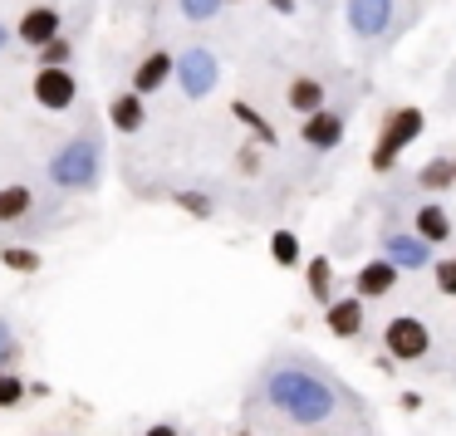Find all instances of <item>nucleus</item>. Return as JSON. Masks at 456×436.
<instances>
[{
  "mask_svg": "<svg viewBox=\"0 0 456 436\" xmlns=\"http://www.w3.org/2000/svg\"><path fill=\"white\" fill-rule=\"evenodd\" d=\"M265 397L299 426H314V422H324V416L334 412L329 383H319L314 373H299V367H275L270 383H265Z\"/></svg>",
  "mask_w": 456,
  "mask_h": 436,
  "instance_id": "f257e3e1",
  "label": "nucleus"
},
{
  "mask_svg": "<svg viewBox=\"0 0 456 436\" xmlns=\"http://www.w3.org/2000/svg\"><path fill=\"white\" fill-rule=\"evenodd\" d=\"M427 118L422 109H393L383 118V128H378V142H373V172H393V162L403 157V148H412L417 138H422Z\"/></svg>",
  "mask_w": 456,
  "mask_h": 436,
  "instance_id": "f03ea898",
  "label": "nucleus"
},
{
  "mask_svg": "<svg viewBox=\"0 0 456 436\" xmlns=\"http://www.w3.org/2000/svg\"><path fill=\"white\" fill-rule=\"evenodd\" d=\"M99 167H103L99 142H94V138H74L69 148L50 162V182H54V187L79 191V187H94V182H99Z\"/></svg>",
  "mask_w": 456,
  "mask_h": 436,
  "instance_id": "7ed1b4c3",
  "label": "nucleus"
},
{
  "mask_svg": "<svg viewBox=\"0 0 456 436\" xmlns=\"http://www.w3.org/2000/svg\"><path fill=\"white\" fill-rule=\"evenodd\" d=\"M30 93L45 113H69L74 99H79V79L69 74V64H35Z\"/></svg>",
  "mask_w": 456,
  "mask_h": 436,
  "instance_id": "20e7f679",
  "label": "nucleus"
},
{
  "mask_svg": "<svg viewBox=\"0 0 456 436\" xmlns=\"http://www.w3.org/2000/svg\"><path fill=\"white\" fill-rule=\"evenodd\" d=\"M383 348L393 363H417V358L432 353V334H427V324L417 314H397L383 328Z\"/></svg>",
  "mask_w": 456,
  "mask_h": 436,
  "instance_id": "39448f33",
  "label": "nucleus"
},
{
  "mask_svg": "<svg viewBox=\"0 0 456 436\" xmlns=\"http://www.w3.org/2000/svg\"><path fill=\"white\" fill-rule=\"evenodd\" d=\"M172 79L182 84L187 99H207V93L216 89V79H221V64H216V54H211V50H187L177 60V74H172Z\"/></svg>",
  "mask_w": 456,
  "mask_h": 436,
  "instance_id": "423d86ee",
  "label": "nucleus"
},
{
  "mask_svg": "<svg viewBox=\"0 0 456 436\" xmlns=\"http://www.w3.org/2000/svg\"><path fill=\"white\" fill-rule=\"evenodd\" d=\"M64 30V15H60V5H30V11L15 20V40L20 44H30V50H40L45 40H54V35Z\"/></svg>",
  "mask_w": 456,
  "mask_h": 436,
  "instance_id": "0eeeda50",
  "label": "nucleus"
},
{
  "mask_svg": "<svg viewBox=\"0 0 456 436\" xmlns=\"http://www.w3.org/2000/svg\"><path fill=\"white\" fill-rule=\"evenodd\" d=\"M299 138H305V148L329 152V148L344 142V118H338L334 109H319V113H309V118L299 123Z\"/></svg>",
  "mask_w": 456,
  "mask_h": 436,
  "instance_id": "6e6552de",
  "label": "nucleus"
},
{
  "mask_svg": "<svg viewBox=\"0 0 456 436\" xmlns=\"http://www.w3.org/2000/svg\"><path fill=\"white\" fill-rule=\"evenodd\" d=\"M172 74H177V54H167V50L142 54V64L133 69V93H142V99H148V93H158Z\"/></svg>",
  "mask_w": 456,
  "mask_h": 436,
  "instance_id": "1a4fd4ad",
  "label": "nucleus"
},
{
  "mask_svg": "<svg viewBox=\"0 0 456 436\" xmlns=\"http://www.w3.org/2000/svg\"><path fill=\"white\" fill-rule=\"evenodd\" d=\"M393 285H397V265L387 255L358 265V275H354V295L358 299H383V295H393Z\"/></svg>",
  "mask_w": 456,
  "mask_h": 436,
  "instance_id": "9d476101",
  "label": "nucleus"
},
{
  "mask_svg": "<svg viewBox=\"0 0 456 436\" xmlns=\"http://www.w3.org/2000/svg\"><path fill=\"white\" fill-rule=\"evenodd\" d=\"M324 324L334 338H358L363 334V299H329L324 304Z\"/></svg>",
  "mask_w": 456,
  "mask_h": 436,
  "instance_id": "9b49d317",
  "label": "nucleus"
},
{
  "mask_svg": "<svg viewBox=\"0 0 456 436\" xmlns=\"http://www.w3.org/2000/svg\"><path fill=\"white\" fill-rule=\"evenodd\" d=\"M393 20V0H348V25L358 35H383Z\"/></svg>",
  "mask_w": 456,
  "mask_h": 436,
  "instance_id": "f8f14e48",
  "label": "nucleus"
},
{
  "mask_svg": "<svg viewBox=\"0 0 456 436\" xmlns=\"http://www.w3.org/2000/svg\"><path fill=\"white\" fill-rule=\"evenodd\" d=\"M387 260L397 270H432V246L422 236H387Z\"/></svg>",
  "mask_w": 456,
  "mask_h": 436,
  "instance_id": "ddd939ff",
  "label": "nucleus"
},
{
  "mask_svg": "<svg viewBox=\"0 0 456 436\" xmlns=\"http://www.w3.org/2000/svg\"><path fill=\"white\" fill-rule=\"evenodd\" d=\"M109 123L118 133H142V123H148V109H142V93H118V99L109 103Z\"/></svg>",
  "mask_w": 456,
  "mask_h": 436,
  "instance_id": "4468645a",
  "label": "nucleus"
},
{
  "mask_svg": "<svg viewBox=\"0 0 456 436\" xmlns=\"http://www.w3.org/2000/svg\"><path fill=\"white\" fill-rule=\"evenodd\" d=\"M285 103L299 113V118H309V113H319V109H324V84H319V79H309V74H299V79H289Z\"/></svg>",
  "mask_w": 456,
  "mask_h": 436,
  "instance_id": "2eb2a0df",
  "label": "nucleus"
},
{
  "mask_svg": "<svg viewBox=\"0 0 456 436\" xmlns=\"http://www.w3.org/2000/svg\"><path fill=\"white\" fill-rule=\"evenodd\" d=\"M417 236L427 240V246H442V240H452V216H446L436 201H427V206H417Z\"/></svg>",
  "mask_w": 456,
  "mask_h": 436,
  "instance_id": "dca6fc26",
  "label": "nucleus"
},
{
  "mask_svg": "<svg viewBox=\"0 0 456 436\" xmlns=\"http://www.w3.org/2000/svg\"><path fill=\"white\" fill-rule=\"evenodd\" d=\"M305 285H309V295H314L319 304H329V299H334V265H329L324 255H314L305 265Z\"/></svg>",
  "mask_w": 456,
  "mask_h": 436,
  "instance_id": "f3484780",
  "label": "nucleus"
},
{
  "mask_svg": "<svg viewBox=\"0 0 456 436\" xmlns=\"http://www.w3.org/2000/svg\"><path fill=\"white\" fill-rule=\"evenodd\" d=\"M30 206H35L30 187H0V226H11V221L30 216Z\"/></svg>",
  "mask_w": 456,
  "mask_h": 436,
  "instance_id": "a211bd4d",
  "label": "nucleus"
},
{
  "mask_svg": "<svg viewBox=\"0 0 456 436\" xmlns=\"http://www.w3.org/2000/svg\"><path fill=\"white\" fill-rule=\"evenodd\" d=\"M417 187L427 191H452L456 187V172H452V157H432L422 172H417Z\"/></svg>",
  "mask_w": 456,
  "mask_h": 436,
  "instance_id": "6ab92c4d",
  "label": "nucleus"
},
{
  "mask_svg": "<svg viewBox=\"0 0 456 436\" xmlns=\"http://www.w3.org/2000/svg\"><path fill=\"white\" fill-rule=\"evenodd\" d=\"M231 113H236V123H246V128L256 133V142H260V148H275V142H280V138H275V128H270V123L260 118V113L250 109L246 99H236V103H231Z\"/></svg>",
  "mask_w": 456,
  "mask_h": 436,
  "instance_id": "aec40b11",
  "label": "nucleus"
},
{
  "mask_svg": "<svg viewBox=\"0 0 456 436\" xmlns=\"http://www.w3.org/2000/svg\"><path fill=\"white\" fill-rule=\"evenodd\" d=\"M270 260H275L280 270H295L299 265V236H295V230H275V236H270Z\"/></svg>",
  "mask_w": 456,
  "mask_h": 436,
  "instance_id": "412c9836",
  "label": "nucleus"
},
{
  "mask_svg": "<svg viewBox=\"0 0 456 436\" xmlns=\"http://www.w3.org/2000/svg\"><path fill=\"white\" fill-rule=\"evenodd\" d=\"M0 265L15 270V275H35L45 260H40V250H30V246H5V250H0Z\"/></svg>",
  "mask_w": 456,
  "mask_h": 436,
  "instance_id": "4be33fe9",
  "label": "nucleus"
},
{
  "mask_svg": "<svg viewBox=\"0 0 456 436\" xmlns=\"http://www.w3.org/2000/svg\"><path fill=\"white\" fill-rule=\"evenodd\" d=\"M35 54H40V64H69L74 60V40H69V35H54V40H45L40 44V50H35Z\"/></svg>",
  "mask_w": 456,
  "mask_h": 436,
  "instance_id": "5701e85b",
  "label": "nucleus"
},
{
  "mask_svg": "<svg viewBox=\"0 0 456 436\" xmlns=\"http://www.w3.org/2000/svg\"><path fill=\"white\" fill-rule=\"evenodd\" d=\"M172 201H177L187 216H197V221L211 216V197H201V191H172Z\"/></svg>",
  "mask_w": 456,
  "mask_h": 436,
  "instance_id": "b1692460",
  "label": "nucleus"
},
{
  "mask_svg": "<svg viewBox=\"0 0 456 436\" xmlns=\"http://www.w3.org/2000/svg\"><path fill=\"white\" fill-rule=\"evenodd\" d=\"M20 402H25V377L0 367V407H20Z\"/></svg>",
  "mask_w": 456,
  "mask_h": 436,
  "instance_id": "393cba45",
  "label": "nucleus"
},
{
  "mask_svg": "<svg viewBox=\"0 0 456 436\" xmlns=\"http://www.w3.org/2000/svg\"><path fill=\"white\" fill-rule=\"evenodd\" d=\"M432 275L442 295H456V260H432Z\"/></svg>",
  "mask_w": 456,
  "mask_h": 436,
  "instance_id": "a878e982",
  "label": "nucleus"
},
{
  "mask_svg": "<svg viewBox=\"0 0 456 436\" xmlns=\"http://www.w3.org/2000/svg\"><path fill=\"white\" fill-rule=\"evenodd\" d=\"M221 11V0H182V15L187 20H211Z\"/></svg>",
  "mask_w": 456,
  "mask_h": 436,
  "instance_id": "bb28decb",
  "label": "nucleus"
},
{
  "mask_svg": "<svg viewBox=\"0 0 456 436\" xmlns=\"http://www.w3.org/2000/svg\"><path fill=\"white\" fill-rule=\"evenodd\" d=\"M11 324H5V319H0V367H5V358H11Z\"/></svg>",
  "mask_w": 456,
  "mask_h": 436,
  "instance_id": "cd10ccee",
  "label": "nucleus"
},
{
  "mask_svg": "<svg viewBox=\"0 0 456 436\" xmlns=\"http://www.w3.org/2000/svg\"><path fill=\"white\" fill-rule=\"evenodd\" d=\"M265 5H270L275 15H295V11H299V0H265Z\"/></svg>",
  "mask_w": 456,
  "mask_h": 436,
  "instance_id": "c85d7f7f",
  "label": "nucleus"
},
{
  "mask_svg": "<svg viewBox=\"0 0 456 436\" xmlns=\"http://www.w3.org/2000/svg\"><path fill=\"white\" fill-rule=\"evenodd\" d=\"M142 436H182V432H177V426H172V422H152V426H148V432H142Z\"/></svg>",
  "mask_w": 456,
  "mask_h": 436,
  "instance_id": "c756f323",
  "label": "nucleus"
},
{
  "mask_svg": "<svg viewBox=\"0 0 456 436\" xmlns=\"http://www.w3.org/2000/svg\"><path fill=\"white\" fill-rule=\"evenodd\" d=\"M5 40H11V30H5V25H0V50H5Z\"/></svg>",
  "mask_w": 456,
  "mask_h": 436,
  "instance_id": "7c9ffc66",
  "label": "nucleus"
},
{
  "mask_svg": "<svg viewBox=\"0 0 456 436\" xmlns=\"http://www.w3.org/2000/svg\"><path fill=\"white\" fill-rule=\"evenodd\" d=\"M452 172H456V157H452Z\"/></svg>",
  "mask_w": 456,
  "mask_h": 436,
  "instance_id": "2f4dec72",
  "label": "nucleus"
},
{
  "mask_svg": "<svg viewBox=\"0 0 456 436\" xmlns=\"http://www.w3.org/2000/svg\"><path fill=\"white\" fill-rule=\"evenodd\" d=\"M221 5H226V0H221Z\"/></svg>",
  "mask_w": 456,
  "mask_h": 436,
  "instance_id": "473e14b6",
  "label": "nucleus"
},
{
  "mask_svg": "<svg viewBox=\"0 0 456 436\" xmlns=\"http://www.w3.org/2000/svg\"><path fill=\"white\" fill-rule=\"evenodd\" d=\"M452 260H456V255H452Z\"/></svg>",
  "mask_w": 456,
  "mask_h": 436,
  "instance_id": "72a5a7b5",
  "label": "nucleus"
}]
</instances>
